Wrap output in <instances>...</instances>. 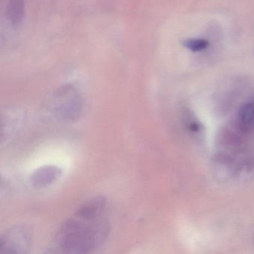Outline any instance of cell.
<instances>
[{
  "label": "cell",
  "instance_id": "obj_6",
  "mask_svg": "<svg viewBox=\"0 0 254 254\" xmlns=\"http://www.w3.org/2000/svg\"><path fill=\"white\" fill-rule=\"evenodd\" d=\"M107 200L102 195L94 196L83 202L75 211L76 218L83 220L98 219L105 209Z\"/></svg>",
  "mask_w": 254,
  "mask_h": 254
},
{
  "label": "cell",
  "instance_id": "obj_5",
  "mask_svg": "<svg viewBox=\"0 0 254 254\" xmlns=\"http://www.w3.org/2000/svg\"><path fill=\"white\" fill-rule=\"evenodd\" d=\"M62 175V169L59 166L47 165L34 171L29 178V182L35 188H46L56 182Z\"/></svg>",
  "mask_w": 254,
  "mask_h": 254
},
{
  "label": "cell",
  "instance_id": "obj_3",
  "mask_svg": "<svg viewBox=\"0 0 254 254\" xmlns=\"http://www.w3.org/2000/svg\"><path fill=\"white\" fill-rule=\"evenodd\" d=\"M32 244V234L28 227L17 225L11 227L0 237V254H25Z\"/></svg>",
  "mask_w": 254,
  "mask_h": 254
},
{
  "label": "cell",
  "instance_id": "obj_8",
  "mask_svg": "<svg viewBox=\"0 0 254 254\" xmlns=\"http://www.w3.org/2000/svg\"><path fill=\"white\" fill-rule=\"evenodd\" d=\"M239 124L242 130H248L254 123V105L246 104L239 111Z\"/></svg>",
  "mask_w": 254,
  "mask_h": 254
},
{
  "label": "cell",
  "instance_id": "obj_9",
  "mask_svg": "<svg viewBox=\"0 0 254 254\" xmlns=\"http://www.w3.org/2000/svg\"><path fill=\"white\" fill-rule=\"evenodd\" d=\"M184 47L192 52H200L208 47V42L203 39H190L183 43Z\"/></svg>",
  "mask_w": 254,
  "mask_h": 254
},
{
  "label": "cell",
  "instance_id": "obj_1",
  "mask_svg": "<svg viewBox=\"0 0 254 254\" xmlns=\"http://www.w3.org/2000/svg\"><path fill=\"white\" fill-rule=\"evenodd\" d=\"M110 232L111 226L105 220L69 219L56 233L54 248L62 254H88L105 242Z\"/></svg>",
  "mask_w": 254,
  "mask_h": 254
},
{
  "label": "cell",
  "instance_id": "obj_7",
  "mask_svg": "<svg viewBox=\"0 0 254 254\" xmlns=\"http://www.w3.org/2000/svg\"><path fill=\"white\" fill-rule=\"evenodd\" d=\"M26 0H8L6 5L7 19L13 26L20 25L24 18Z\"/></svg>",
  "mask_w": 254,
  "mask_h": 254
},
{
  "label": "cell",
  "instance_id": "obj_4",
  "mask_svg": "<svg viewBox=\"0 0 254 254\" xmlns=\"http://www.w3.org/2000/svg\"><path fill=\"white\" fill-rule=\"evenodd\" d=\"M26 118V114L19 110H9L1 114V145L10 142L21 130Z\"/></svg>",
  "mask_w": 254,
  "mask_h": 254
},
{
  "label": "cell",
  "instance_id": "obj_2",
  "mask_svg": "<svg viewBox=\"0 0 254 254\" xmlns=\"http://www.w3.org/2000/svg\"><path fill=\"white\" fill-rule=\"evenodd\" d=\"M46 106L56 120L66 123H75L82 114V98L74 86L65 84L52 93Z\"/></svg>",
  "mask_w": 254,
  "mask_h": 254
}]
</instances>
